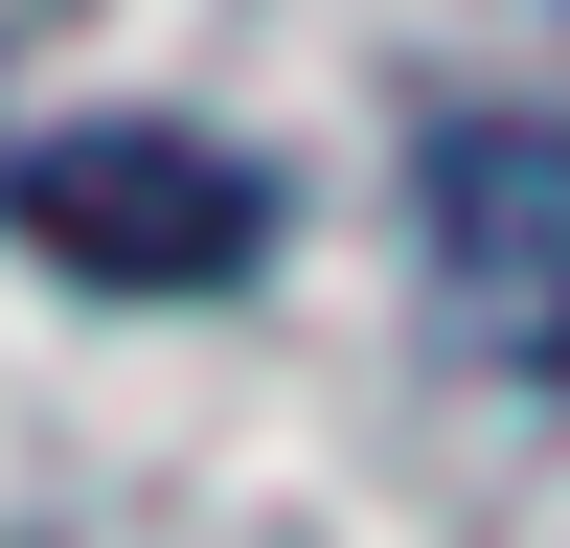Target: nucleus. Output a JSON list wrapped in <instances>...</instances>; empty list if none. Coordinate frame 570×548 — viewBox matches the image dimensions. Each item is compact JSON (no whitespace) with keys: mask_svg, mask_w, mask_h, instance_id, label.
Listing matches in <instances>:
<instances>
[{"mask_svg":"<svg viewBox=\"0 0 570 548\" xmlns=\"http://www.w3.org/2000/svg\"><path fill=\"white\" fill-rule=\"evenodd\" d=\"M0 228L46 274H91V297H228L274 252V183L228 137H183V115H69V137L0 160Z\"/></svg>","mask_w":570,"mask_h":548,"instance_id":"f257e3e1","label":"nucleus"},{"mask_svg":"<svg viewBox=\"0 0 570 548\" xmlns=\"http://www.w3.org/2000/svg\"><path fill=\"white\" fill-rule=\"evenodd\" d=\"M411 274H434L456 365L570 389V115H434L411 137Z\"/></svg>","mask_w":570,"mask_h":548,"instance_id":"f03ea898","label":"nucleus"}]
</instances>
